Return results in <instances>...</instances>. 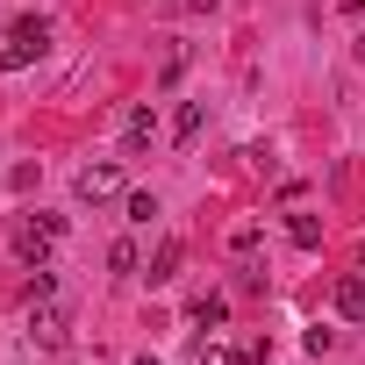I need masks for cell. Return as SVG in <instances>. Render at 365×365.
Segmentation results:
<instances>
[{
  "mask_svg": "<svg viewBox=\"0 0 365 365\" xmlns=\"http://www.w3.org/2000/svg\"><path fill=\"white\" fill-rule=\"evenodd\" d=\"M43 43H51V22H43V15H22V22L8 29V51H0V65L22 72V65H36V58H43Z\"/></svg>",
  "mask_w": 365,
  "mask_h": 365,
  "instance_id": "cell-1",
  "label": "cell"
},
{
  "mask_svg": "<svg viewBox=\"0 0 365 365\" xmlns=\"http://www.w3.org/2000/svg\"><path fill=\"white\" fill-rule=\"evenodd\" d=\"M72 194H79V201H115V194H122V158H101V165H79V179H72Z\"/></svg>",
  "mask_w": 365,
  "mask_h": 365,
  "instance_id": "cell-2",
  "label": "cell"
},
{
  "mask_svg": "<svg viewBox=\"0 0 365 365\" xmlns=\"http://www.w3.org/2000/svg\"><path fill=\"white\" fill-rule=\"evenodd\" d=\"M65 329H72V315L58 308V294H51V301H29V336H36L43 351H58V344H65Z\"/></svg>",
  "mask_w": 365,
  "mask_h": 365,
  "instance_id": "cell-3",
  "label": "cell"
},
{
  "mask_svg": "<svg viewBox=\"0 0 365 365\" xmlns=\"http://www.w3.org/2000/svg\"><path fill=\"white\" fill-rule=\"evenodd\" d=\"M8 244H15V258H22V265H43V258H51V244H58V230H51V222H15V230H8Z\"/></svg>",
  "mask_w": 365,
  "mask_h": 365,
  "instance_id": "cell-4",
  "label": "cell"
},
{
  "mask_svg": "<svg viewBox=\"0 0 365 365\" xmlns=\"http://www.w3.org/2000/svg\"><path fill=\"white\" fill-rule=\"evenodd\" d=\"M336 315L344 322H365V272H344L336 279Z\"/></svg>",
  "mask_w": 365,
  "mask_h": 365,
  "instance_id": "cell-5",
  "label": "cell"
},
{
  "mask_svg": "<svg viewBox=\"0 0 365 365\" xmlns=\"http://www.w3.org/2000/svg\"><path fill=\"white\" fill-rule=\"evenodd\" d=\"M150 136H158V115H150V108H136V115H129V136H122V158H143V150H150Z\"/></svg>",
  "mask_w": 365,
  "mask_h": 365,
  "instance_id": "cell-6",
  "label": "cell"
},
{
  "mask_svg": "<svg viewBox=\"0 0 365 365\" xmlns=\"http://www.w3.org/2000/svg\"><path fill=\"white\" fill-rule=\"evenodd\" d=\"M287 237H294L301 251H322V222H315V215H287Z\"/></svg>",
  "mask_w": 365,
  "mask_h": 365,
  "instance_id": "cell-7",
  "label": "cell"
},
{
  "mask_svg": "<svg viewBox=\"0 0 365 365\" xmlns=\"http://www.w3.org/2000/svg\"><path fill=\"white\" fill-rule=\"evenodd\" d=\"M201 122H208V108H201V101H187V108H179V122H172V136H179V143H194V136H201Z\"/></svg>",
  "mask_w": 365,
  "mask_h": 365,
  "instance_id": "cell-8",
  "label": "cell"
},
{
  "mask_svg": "<svg viewBox=\"0 0 365 365\" xmlns=\"http://www.w3.org/2000/svg\"><path fill=\"white\" fill-rule=\"evenodd\" d=\"M179 258H187V251H179V244H165V251H158V258H150V287H165V279H172V272H179Z\"/></svg>",
  "mask_w": 365,
  "mask_h": 365,
  "instance_id": "cell-9",
  "label": "cell"
},
{
  "mask_svg": "<svg viewBox=\"0 0 365 365\" xmlns=\"http://www.w3.org/2000/svg\"><path fill=\"white\" fill-rule=\"evenodd\" d=\"M108 272H136V244H129V237L108 244Z\"/></svg>",
  "mask_w": 365,
  "mask_h": 365,
  "instance_id": "cell-10",
  "label": "cell"
},
{
  "mask_svg": "<svg viewBox=\"0 0 365 365\" xmlns=\"http://www.w3.org/2000/svg\"><path fill=\"white\" fill-rule=\"evenodd\" d=\"M201 365H244L237 344H201Z\"/></svg>",
  "mask_w": 365,
  "mask_h": 365,
  "instance_id": "cell-11",
  "label": "cell"
},
{
  "mask_svg": "<svg viewBox=\"0 0 365 365\" xmlns=\"http://www.w3.org/2000/svg\"><path fill=\"white\" fill-rule=\"evenodd\" d=\"M230 251H258V222H237L230 230Z\"/></svg>",
  "mask_w": 365,
  "mask_h": 365,
  "instance_id": "cell-12",
  "label": "cell"
},
{
  "mask_svg": "<svg viewBox=\"0 0 365 365\" xmlns=\"http://www.w3.org/2000/svg\"><path fill=\"white\" fill-rule=\"evenodd\" d=\"M194 315H201V322H222V315H230V301H222V294H208V301H194Z\"/></svg>",
  "mask_w": 365,
  "mask_h": 365,
  "instance_id": "cell-13",
  "label": "cell"
},
{
  "mask_svg": "<svg viewBox=\"0 0 365 365\" xmlns=\"http://www.w3.org/2000/svg\"><path fill=\"white\" fill-rule=\"evenodd\" d=\"M301 344H308V351H315V358H322V351H336V329H322V322H315V329H308V336H301Z\"/></svg>",
  "mask_w": 365,
  "mask_h": 365,
  "instance_id": "cell-14",
  "label": "cell"
},
{
  "mask_svg": "<svg viewBox=\"0 0 365 365\" xmlns=\"http://www.w3.org/2000/svg\"><path fill=\"white\" fill-rule=\"evenodd\" d=\"M187 8H215V0H187Z\"/></svg>",
  "mask_w": 365,
  "mask_h": 365,
  "instance_id": "cell-15",
  "label": "cell"
},
{
  "mask_svg": "<svg viewBox=\"0 0 365 365\" xmlns=\"http://www.w3.org/2000/svg\"><path fill=\"white\" fill-rule=\"evenodd\" d=\"M358 65H365V36H358Z\"/></svg>",
  "mask_w": 365,
  "mask_h": 365,
  "instance_id": "cell-16",
  "label": "cell"
},
{
  "mask_svg": "<svg viewBox=\"0 0 365 365\" xmlns=\"http://www.w3.org/2000/svg\"><path fill=\"white\" fill-rule=\"evenodd\" d=\"M136 365H158V358H136Z\"/></svg>",
  "mask_w": 365,
  "mask_h": 365,
  "instance_id": "cell-17",
  "label": "cell"
}]
</instances>
